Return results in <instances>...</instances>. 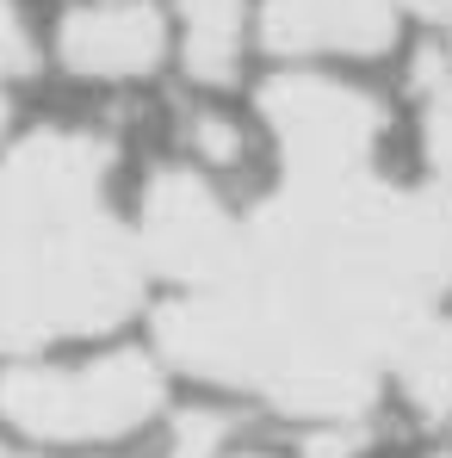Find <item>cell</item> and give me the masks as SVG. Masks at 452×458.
Here are the masks:
<instances>
[{
    "mask_svg": "<svg viewBox=\"0 0 452 458\" xmlns=\"http://www.w3.org/2000/svg\"><path fill=\"white\" fill-rule=\"evenodd\" d=\"M50 56L69 81L131 87L180 63L174 0H69L50 31Z\"/></svg>",
    "mask_w": 452,
    "mask_h": 458,
    "instance_id": "4",
    "label": "cell"
},
{
    "mask_svg": "<svg viewBox=\"0 0 452 458\" xmlns=\"http://www.w3.org/2000/svg\"><path fill=\"white\" fill-rule=\"evenodd\" d=\"M180 149L186 161H199V167H211V174H229L242 149H248V131L229 118L224 106H211V99H192V112L180 118Z\"/></svg>",
    "mask_w": 452,
    "mask_h": 458,
    "instance_id": "10",
    "label": "cell"
},
{
    "mask_svg": "<svg viewBox=\"0 0 452 458\" xmlns=\"http://www.w3.org/2000/svg\"><path fill=\"white\" fill-rule=\"evenodd\" d=\"M390 384L397 396L428 421V428H447L452 421V310L428 316L390 360Z\"/></svg>",
    "mask_w": 452,
    "mask_h": 458,
    "instance_id": "7",
    "label": "cell"
},
{
    "mask_svg": "<svg viewBox=\"0 0 452 458\" xmlns=\"http://www.w3.org/2000/svg\"><path fill=\"white\" fill-rule=\"evenodd\" d=\"M38 63H44V50H38L31 19H25V0H0V149H6L19 93H25V81L38 75Z\"/></svg>",
    "mask_w": 452,
    "mask_h": 458,
    "instance_id": "9",
    "label": "cell"
},
{
    "mask_svg": "<svg viewBox=\"0 0 452 458\" xmlns=\"http://www.w3.org/2000/svg\"><path fill=\"white\" fill-rule=\"evenodd\" d=\"M174 421V366L149 347L0 360V428L31 453H106Z\"/></svg>",
    "mask_w": 452,
    "mask_h": 458,
    "instance_id": "3",
    "label": "cell"
},
{
    "mask_svg": "<svg viewBox=\"0 0 452 458\" xmlns=\"http://www.w3.org/2000/svg\"><path fill=\"white\" fill-rule=\"evenodd\" d=\"M403 13H415V19H428V25H447L452 31V0H397Z\"/></svg>",
    "mask_w": 452,
    "mask_h": 458,
    "instance_id": "11",
    "label": "cell"
},
{
    "mask_svg": "<svg viewBox=\"0 0 452 458\" xmlns=\"http://www.w3.org/2000/svg\"><path fill=\"white\" fill-rule=\"evenodd\" d=\"M415 106H422V161L452 192V50H422L415 56Z\"/></svg>",
    "mask_w": 452,
    "mask_h": 458,
    "instance_id": "8",
    "label": "cell"
},
{
    "mask_svg": "<svg viewBox=\"0 0 452 458\" xmlns=\"http://www.w3.org/2000/svg\"><path fill=\"white\" fill-rule=\"evenodd\" d=\"M155 353L174 378L254 396L298 428L372 421L397 347L452 298V192L378 161L273 167L235 205L199 161L137 192Z\"/></svg>",
    "mask_w": 452,
    "mask_h": 458,
    "instance_id": "1",
    "label": "cell"
},
{
    "mask_svg": "<svg viewBox=\"0 0 452 458\" xmlns=\"http://www.w3.org/2000/svg\"><path fill=\"white\" fill-rule=\"evenodd\" d=\"M0 458H6V453H0Z\"/></svg>",
    "mask_w": 452,
    "mask_h": 458,
    "instance_id": "13",
    "label": "cell"
},
{
    "mask_svg": "<svg viewBox=\"0 0 452 458\" xmlns=\"http://www.w3.org/2000/svg\"><path fill=\"white\" fill-rule=\"evenodd\" d=\"M180 19V69L199 87H229L242 75V44H248V0H174Z\"/></svg>",
    "mask_w": 452,
    "mask_h": 458,
    "instance_id": "6",
    "label": "cell"
},
{
    "mask_svg": "<svg viewBox=\"0 0 452 458\" xmlns=\"http://www.w3.org/2000/svg\"><path fill=\"white\" fill-rule=\"evenodd\" d=\"M403 6L397 0H260L254 38L267 56L316 69V63H372L397 44Z\"/></svg>",
    "mask_w": 452,
    "mask_h": 458,
    "instance_id": "5",
    "label": "cell"
},
{
    "mask_svg": "<svg viewBox=\"0 0 452 458\" xmlns=\"http://www.w3.org/2000/svg\"><path fill=\"white\" fill-rule=\"evenodd\" d=\"M155 310L137 205L118 199V143L93 124H38L0 149V360L118 335Z\"/></svg>",
    "mask_w": 452,
    "mask_h": 458,
    "instance_id": "2",
    "label": "cell"
},
{
    "mask_svg": "<svg viewBox=\"0 0 452 458\" xmlns=\"http://www.w3.org/2000/svg\"><path fill=\"white\" fill-rule=\"evenodd\" d=\"M242 458H267V453H242Z\"/></svg>",
    "mask_w": 452,
    "mask_h": 458,
    "instance_id": "12",
    "label": "cell"
}]
</instances>
